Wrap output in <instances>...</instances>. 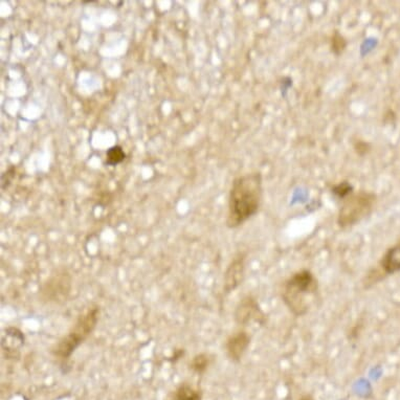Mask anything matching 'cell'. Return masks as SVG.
<instances>
[{"label": "cell", "instance_id": "obj_1", "mask_svg": "<svg viewBox=\"0 0 400 400\" xmlns=\"http://www.w3.org/2000/svg\"><path fill=\"white\" fill-rule=\"evenodd\" d=\"M263 198V180L260 172H251L235 178L229 195L227 225L240 227L259 212Z\"/></svg>", "mask_w": 400, "mask_h": 400}, {"label": "cell", "instance_id": "obj_2", "mask_svg": "<svg viewBox=\"0 0 400 400\" xmlns=\"http://www.w3.org/2000/svg\"><path fill=\"white\" fill-rule=\"evenodd\" d=\"M318 288V280L314 274L303 269L296 272L285 282L282 298L294 316H302L309 310Z\"/></svg>", "mask_w": 400, "mask_h": 400}, {"label": "cell", "instance_id": "obj_3", "mask_svg": "<svg viewBox=\"0 0 400 400\" xmlns=\"http://www.w3.org/2000/svg\"><path fill=\"white\" fill-rule=\"evenodd\" d=\"M338 214V225L341 229H349L361 222L374 210L377 196L369 191L361 190L343 199Z\"/></svg>", "mask_w": 400, "mask_h": 400}, {"label": "cell", "instance_id": "obj_4", "mask_svg": "<svg viewBox=\"0 0 400 400\" xmlns=\"http://www.w3.org/2000/svg\"><path fill=\"white\" fill-rule=\"evenodd\" d=\"M99 318V308L93 307L79 316L76 324L68 336H64L57 345L54 354L61 359H68L76 349L91 336Z\"/></svg>", "mask_w": 400, "mask_h": 400}, {"label": "cell", "instance_id": "obj_5", "mask_svg": "<svg viewBox=\"0 0 400 400\" xmlns=\"http://www.w3.org/2000/svg\"><path fill=\"white\" fill-rule=\"evenodd\" d=\"M264 318L263 312L259 304L253 296H245L241 300L235 312V320L239 325H249V323L262 322Z\"/></svg>", "mask_w": 400, "mask_h": 400}, {"label": "cell", "instance_id": "obj_6", "mask_svg": "<svg viewBox=\"0 0 400 400\" xmlns=\"http://www.w3.org/2000/svg\"><path fill=\"white\" fill-rule=\"evenodd\" d=\"M251 344V336L245 331H238L229 336L225 344L227 356L231 361H239L242 359Z\"/></svg>", "mask_w": 400, "mask_h": 400}, {"label": "cell", "instance_id": "obj_7", "mask_svg": "<svg viewBox=\"0 0 400 400\" xmlns=\"http://www.w3.org/2000/svg\"><path fill=\"white\" fill-rule=\"evenodd\" d=\"M245 269V258L238 256L231 262L225 274V289L227 292L236 289L243 281Z\"/></svg>", "mask_w": 400, "mask_h": 400}, {"label": "cell", "instance_id": "obj_8", "mask_svg": "<svg viewBox=\"0 0 400 400\" xmlns=\"http://www.w3.org/2000/svg\"><path fill=\"white\" fill-rule=\"evenodd\" d=\"M23 345V333L19 329L15 328V327H10V328L6 329L5 333H3V342H1V346H3V351L6 353V356L14 359L16 355L19 354L20 348Z\"/></svg>", "mask_w": 400, "mask_h": 400}, {"label": "cell", "instance_id": "obj_9", "mask_svg": "<svg viewBox=\"0 0 400 400\" xmlns=\"http://www.w3.org/2000/svg\"><path fill=\"white\" fill-rule=\"evenodd\" d=\"M400 272V240L387 249L379 262L381 275H394Z\"/></svg>", "mask_w": 400, "mask_h": 400}, {"label": "cell", "instance_id": "obj_10", "mask_svg": "<svg viewBox=\"0 0 400 400\" xmlns=\"http://www.w3.org/2000/svg\"><path fill=\"white\" fill-rule=\"evenodd\" d=\"M176 400H202V393L189 385H182L176 391Z\"/></svg>", "mask_w": 400, "mask_h": 400}, {"label": "cell", "instance_id": "obj_11", "mask_svg": "<svg viewBox=\"0 0 400 400\" xmlns=\"http://www.w3.org/2000/svg\"><path fill=\"white\" fill-rule=\"evenodd\" d=\"M126 158V153L121 146H115L106 152V164L108 166H117Z\"/></svg>", "mask_w": 400, "mask_h": 400}, {"label": "cell", "instance_id": "obj_12", "mask_svg": "<svg viewBox=\"0 0 400 400\" xmlns=\"http://www.w3.org/2000/svg\"><path fill=\"white\" fill-rule=\"evenodd\" d=\"M209 363H210V359H209L208 355L202 353V354L196 355L192 359L191 368L196 373H204L208 368Z\"/></svg>", "mask_w": 400, "mask_h": 400}, {"label": "cell", "instance_id": "obj_13", "mask_svg": "<svg viewBox=\"0 0 400 400\" xmlns=\"http://www.w3.org/2000/svg\"><path fill=\"white\" fill-rule=\"evenodd\" d=\"M347 42L340 32H336L331 38V50L333 54L341 55L346 48Z\"/></svg>", "mask_w": 400, "mask_h": 400}, {"label": "cell", "instance_id": "obj_14", "mask_svg": "<svg viewBox=\"0 0 400 400\" xmlns=\"http://www.w3.org/2000/svg\"><path fill=\"white\" fill-rule=\"evenodd\" d=\"M333 194L343 200L353 192V187L348 182H342L332 188Z\"/></svg>", "mask_w": 400, "mask_h": 400}, {"label": "cell", "instance_id": "obj_15", "mask_svg": "<svg viewBox=\"0 0 400 400\" xmlns=\"http://www.w3.org/2000/svg\"><path fill=\"white\" fill-rule=\"evenodd\" d=\"M354 150L357 152L359 155L363 156L365 155V154L370 151L371 147L368 143H365V142L363 141H359L356 142V144L354 145Z\"/></svg>", "mask_w": 400, "mask_h": 400}, {"label": "cell", "instance_id": "obj_16", "mask_svg": "<svg viewBox=\"0 0 400 400\" xmlns=\"http://www.w3.org/2000/svg\"><path fill=\"white\" fill-rule=\"evenodd\" d=\"M298 400H314V398L312 397V396L306 395V396H303V397H302L301 399H298Z\"/></svg>", "mask_w": 400, "mask_h": 400}]
</instances>
